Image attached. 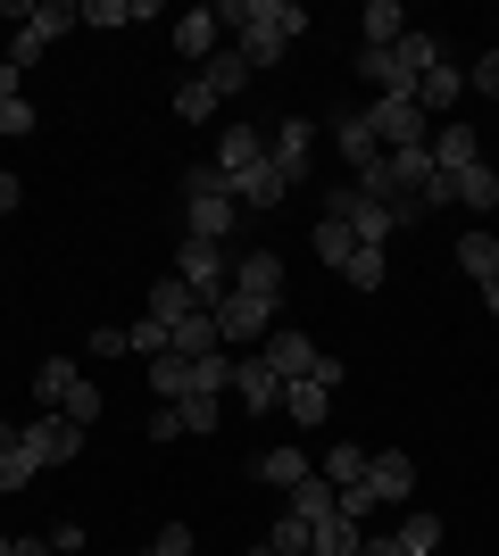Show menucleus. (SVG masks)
<instances>
[{
    "instance_id": "nucleus-1",
    "label": "nucleus",
    "mask_w": 499,
    "mask_h": 556,
    "mask_svg": "<svg viewBox=\"0 0 499 556\" xmlns=\"http://www.w3.org/2000/svg\"><path fill=\"white\" fill-rule=\"evenodd\" d=\"M225 25L241 34L234 50L250 59V75H259V67H275V59L309 34V9H300V0H225Z\"/></svg>"
},
{
    "instance_id": "nucleus-2",
    "label": "nucleus",
    "mask_w": 499,
    "mask_h": 556,
    "mask_svg": "<svg viewBox=\"0 0 499 556\" xmlns=\"http://www.w3.org/2000/svg\"><path fill=\"white\" fill-rule=\"evenodd\" d=\"M325 216H333V225H350V241H358V250H383V241H391V232L408 225L400 208H383V200H366L358 184H333V191H325Z\"/></svg>"
},
{
    "instance_id": "nucleus-3",
    "label": "nucleus",
    "mask_w": 499,
    "mask_h": 556,
    "mask_svg": "<svg viewBox=\"0 0 499 556\" xmlns=\"http://www.w3.org/2000/svg\"><path fill=\"white\" fill-rule=\"evenodd\" d=\"M75 25H84V9H67V0H42V9H34V17L17 25V42H9V67H34V59H42L50 42H59V34H75Z\"/></svg>"
},
{
    "instance_id": "nucleus-4",
    "label": "nucleus",
    "mask_w": 499,
    "mask_h": 556,
    "mask_svg": "<svg viewBox=\"0 0 499 556\" xmlns=\"http://www.w3.org/2000/svg\"><path fill=\"white\" fill-rule=\"evenodd\" d=\"M266 166H275L284 184H309V166H316V125L309 116H284V125L266 134Z\"/></svg>"
},
{
    "instance_id": "nucleus-5",
    "label": "nucleus",
    "mask_w": 499,
    "mask_h": 556,
    "mask_svg": "<svg viewBox=\"0 0 499 556\" xmlns=\"http://www.w3.org/2000/svg\"><path fill=\"white\" fill-rule=\"evenodd\" d=\"M175 275L191 282V300H200V307H216V300H225L216 282L234 275V266H225V241H191V232H184V250H175Z\"/></svg>"
},
{
    "instance_id": "nucleus-6",
    "label": "nucleus",
    "mask_w": 499,
    "mask_h": 556,
    "mask_svg": "<svg viewBox=\"0 0 499 556\" xmlns=\"http://www.w3.org/2000/svg\"><path fill=\"white\" fill-rule=\"evenodd\" d=\"M358 490H375V507H408L416 498V457L408 448H375L366 473H358Z\"/></svg>"
},
{
    "instance_id": "nucleus-7",
    "label": "nucleus",
    "mask_w": 499,
    "mask_h": 556,
    "mask_svg": "<svg viewBox=\"0 0 499 556\" xmlns=\"http://www.w3.org/2000/svg\"><path fill=\"white\" fill-rule=\"evenodd\" d=\"M209 316H216V341H266L275 332V300H250V291H225Z\"/></svg>"
},
{
    "instance_id": "nucleus-8",
    "label": "nucleus",
    "mask_w": 499,
    "mask_h": 556,
    "mask_svg": "<svg viewBox=\"0 0 499 556\" xmlns=\"http://www.w3.org/2000/svg\"><path fill=\"white\" fill-rule=\"evenodd\" d=\"M25 457L42 465H67V457H84V424H67V416H42V424H25Z\"/></svg>"
},
{
    "instance_id": "nucleus-9",
    "label": "nucleus",
    "mask_w": 499,
    "mask_h": 556,
    "mask_svg": "<svg viewBox=\"0 0 499 556\" xmlns=\"http://www.w3.org/2000/svg\"><path fill=\"white\" fill-rule=\"evenodd\" d=\"M259 366L275 374V382H309V374H316V341H309V332H266Z\"/></svg>"
},
{
    "instance_id": "nucleus-10",
    "label": "nucleus",
    "mask_w": 499,
    "mask_h": 556,
    "mask_svg": "<svg viewBox=\"0 0 499 556\" xmlns=\"http://www.w3.org/2000/svg\"><path fill=\"white\" fill-rule=\"evenodd\" d=\"M234 225H241V208L225 200V191H184V232L191 241H225Z\"/></svg>"
},
{
    "instance_id": "nucleus-11",
    "label": "nucleus",
    "mask_w": 499,
    "mask_h": 556,
    "mask_svg": "<svg viewBox=\"0 0 499 556\" xmlns=\"http://www.w3.org/2000/svg\"><path fill=\"white\" fill-rule=\"evenodd\" d=\"M333 141H341L350 175H366V166L383 159V141H375V116H366V109H341V116H333Z\"/></svg>"
},
{
    "instance_id": "nucleus-12",
    "label": "nucleus",
    "mask_w": 499,
    "mask_h": 556,
    "mask_svg": "<svg viewBox=\"0 0 499 556\" xmlns=\"http://www.w3.org/2000/svg\"><path fill=\"white\" fill-rule=\"evenodd\" d=\"M466 92V67H458V59H433L425 75H416V109L425 116H441V125H450V100Z\"/></svg>"
},
{
    "instance_id": "nucleus-13",
    "label": "nucleus",
    "mask_w": 499,
    "mask_h": 556,
    "mask_svg": "<svg viewBox=\"0 0 499 556\" xmlns=\"http://www.w3.org/2000/svg\"><path fill=\"white\" fill-rule=\"evenodd\" d=\"M209 159L225 166V184H241V175H250V166H266V134H259V125H234V134L216 141Z\"/></svg>"
},
{
    "instance_id": "nucleus-14",
    "label": "nucleus",
    "mask_w": 499,
    "mask_h": 556,
    "mask_svg": "<svg viewBox=\"0 0 499 556\" xmlns=\"http://www.w3.org/2000/svg\"><path fill=\"white\" fill-rule=\"evenodd\" d=\"M425 150H433V166H441V175H458V166H475V159H483L475 125H458V116H450V125H433V141H425Z\"/></svg>"
},
{
    "instance_id": "nucleus-15",
    "label": "nucleus",
    "mask_w": 499,
    "mask_h": 556,
    "mask_svg": "<svg viewBox=\"0 0 499 556\" xmlns=\"http://www.w3.org/2000/svg\"><path fill=\"white\" fill-rule=\"evenodd\" d=\"M441 191H450L458 208H475V216H483V208H499V175H491L483 159H475V166H458V175H441Z\"/></svg>"
},
{
    "instance_id": "nucleus-16",
    "label": "nucleus",
    "mask_w": 499,
    "mask_h": 556,
    "mask_svg": "<svg viewBox=\"0 0 499 556\" xmlns=\"http://www.w3.org/2000/svg\"><path fill=\"white\" fill-rule=\"evenodd\" d=\"M234 291H250V300H275V291H284V257H275V250L234 257Z\"/></svg>"
},
{
    "instance_id": "nucleus-17",
    "label": "nucleus",
    "mask_w": 499,
    "mask_h": 556,
    "mask_svg": "<svg viewBox=\"0 0 499 556\" xmlns=\"http://www.w3.org/2000/svg\"><path fill=\"white\" fill-rule=\"evenodd\" d=\"M234 399L250 407V416H266V407H284V382H275L259 357H241V366H234Z\"/></svg>"
},
{
    "instance_id": "nucleus-18",
    "label": "nucleus",
    "mask_w": 499,
    "mask_h": 556,
    "mask_svg": "<svg viewBox=\"0 0 499 556\" xmlns=\"http://www.w3.org/2000/svg\"><path fill=\"white\" fill-rule=\"evenodd\" d=\"M316 465L300 457V448H266V457H250V482H266V490H300Z\"/></svg>"
},
{
    "instance_id": "nucleus-19",
    "label": "nucleus",
    "mask_w": 499,
    "mask_h": 556,
    "mask_svg": "<svg viewBox=\"0 0 499 556\" xmlns=\"http://www.w3.org/2000/svg\"><path fill=\"white\" fill-rule=\"evenodd\" d=\"M216 25H225V9H184V25H175V50L209 67V59H216Z\"/></svg>"
},
{
    "instance_id": "nucleus-20",
    "label": "nucleus",
    "mask_w": 499,
    "mask_h": 556,
    "mask_svg": "<svg viewBox=\"0 0 499 556\" xmlns=\"http://www.w3.org/2000/svg\"><path fill=\"white\" fill-rule=\"evenodd\" d=\"M75 382H84V374H75V357H42V366H34V399H42L50 416L67 407V391H75Z\"/></svg>"
},
{
    "instance_id": "nucleus-21",
    "label": "nucleus",
    "mask_w": 499,
    "mask_h": 556,
    "mask_svg": "<svg viewBox=\"0 0 499 556\" xmlns=\"http://www.w3.org/2000/svg\"><path fill=\"white\" fill-rule=\"evenodd\" d=\"M291 515H300V523H333V515H341V490H333L325 473H309V482L291 490Z\"/></svg>"
},
{
    "instance_id": "nucleus-22",
    "label": "nucleus",
    "mask_w": 499,
    "mask_h": 556,
    "mask_svg": "<svg viewBox=\"0 0 499 556\" xmlns=\"http://www.w3.org/2000/svg\"><path fill=\"white\" fill-rule=\"evenodd\" d=\"M358 25H366V50H391L408 34V9H400V0H366V17H358Z\"/></svg>"
},
{
    "instance_id": "nucleus-23",
    "label": "nucleus",
    "mask_w": 499,
    "mask_h": 556,
    "mask_svg": "<svg viewBox=\"0 0 499 556\" xmlns=\"http://www.w3.org/2000/svg\"><path fill=\"white\" fill-rule=\"evenodd\" d=\"M150 316H159V325H166V332L184 325V316H200V300H191V282H184V275H166V282H159V291H150Z\"/></svg>"
},
{
    "instance_id": "nucleus-24",
    "label": "nucleus",
    "mask_w": 499,
    "mask_h": 556,
    "mask_svg": "<svg viewBox=\"0 0 499 556\" xmlns=\"http://www.w3.org/2000/svg\"><path fill=\"white\" fill-rule=\"evenodd\" d=\"M216 349H225V341H216V316L200 307V316H184V325H175V349H166V357H216Z\"/></svg>"
},
{
    "instance_id": "nucleus-25",
    "label": "nucleus",
    "mask_w": 499,
    "mask_h": 556,
    "mask_svg": "<svg viewBox=\"0 0 499 556\" xmlns=\"http://www.w3.org/2000/svg\"><path fill=\"white\" fill-rule=\"evenodd\" d=\"M284 175H275V166H250V175H241L234 184V208H275V200H284Z\"/></svg>"
},
{
    "instance_id": "nucleus-26",
    "label": "nucleus",
    "mask_w": 499,
    "mask_h": 556,
    "mask_svg": "<svg viewBox=\"0 0 499 556\" xmlns=\"http://www.w3.org/2000/svg\"><path fill=\"white\" fill-rule=\"evenodd\" d=\"M200 84H209L216 100H225V92H241V84H250V59H241V50H216L209 67H200Z\"/></svg>"
},
{
    "instance_id": "nucleus-27",
    "label": "nucleus",
    "mask_w": 499,
    "mask_h": 556,
    "mask_svg": "<svg viewBox=\"0 0 499 556\" xmlns=\"http://www.w3.org/2000/svg\"><path fill=\"white\" fill-rule=\"evenodd\" d=\"M458 266H466L475 282H491L499 275V232H466V241H458Z\"/></svg>"
},
{
    "instance_id": "nucleus-28",
    "label": "nucleus",
    "mask_w": 499,
    "mask_h": 556,
    "mask_svg": "<svg viewBox=\"0 0 499 556\" xmlns=\"http://www.w3.org/2000/svg\"><path fill=\"white\" fill-rule=\"evenodd\" d=\"M366 457H375V448H358V441H333V448H325V482H333V490H350L358 473H366Z\"/></svg>"
},
{
    "instance_id": "nucleus-29",
    "label": "nucleus",
    "mask_w": 499,
    "mask_h": 556,
    "mask_svg": "<svg viewBox=\"0 0 499 556\" xmlns=\"http://www.w3.org/2000/svg\"><path fill=\"white\" fill-rule=\"evenodd\" d=\"M266 548H275V556H316V532L284 507V515H275V532H266Z\"/></svg>"
},
{
    "instance_id": "nucleus-30",
    "label": "nucleus",
    "mask_w": 499,
    "mask_h": 556,
    "mask_svg": "<svg viewBox=\"0 0 499 556\" xmlns=\"http://www.w3.org/2000/svg\"><path fill=\"white\" fill-rule=\"evenodd\" d=\"M284 416L291 424H325V382H284Z\"/></svg>"
},
{
    "instance_id": "nucleus-31",
    "label": "nucleus",
    "mask_w": 499,
    "mask_h": 556,
    "mask_svg": "<svg viewBox=\"0 0 499 556\" xmlns=\"http://www.w3.org/2000/svg\"><path fill=\"white\" fill-rule=\"evenodd\" d=\"M400 548L408 556H433V548H441V515H416V507H408L400 515Z\"/></svg>"
},
{
    "instance_id": "nucleus-32",
    "label": "nucleus",
    "mask_w": 499,
    "mask_h": 556,
    "mask_svg": "<svg viewBox=\"0 0 499 556\" xmlns=\"http://www.w3.org/2000/svg\"><path fill=\"white\" fill-rule=\"evenodd\" d=\"M309 532H316V556H358L366 523H341V515H333V523H309Z\"/></svg>"
},
{
    "instance_id": "nucleus-33",
    "label": "nucleus",
    "mask_w": 499,
    "mask_h": 556,
    "mask_svg": "<svg viewBox=\"0 0 499 556\" xmlns=\"http://www.w3.org/2000/svg\"><path fill=\"white\" fill-rule=\"evenodd\" d=\"M84 25H100V34H125V25H142V9H134V0H84Z\"/></svg>"
},
{
    "instance_id": "nucleus-34",
    "label": "nucleus",
    "mask_w": 499,
    "mask_h": 556,
    "mask_svg": "<svg viewBox=\"0 0 499 556\" xmlns=\"http://www.w3.org/2000/svg\"><path fill=\"white\" fill-rule=\"evenodd\" d=\"M150 391H159L166 407H175V399L191 391V366H184V357H150Z\"/></svg>"
},
{
    "instance_id": "nucleus-35",
    "label": "nucleus",
    "mask_w": 499,
    "mask_h": 556,
    "mask_svg": "<svg viewBox=\"0 0 499 556\" xmlns=\"http://www.w3.org/2000/svg\"><path fill=\"white\" fill-rule=\"evenodd\" d=\"M34 473H42V465L25 457V432H17V448H0V490L17 498V490H34Z\"/></svg>"
},
{
    "instance_id": "nucleus-36",
    "label": "nucleus",
    "mask_w": 499,
    "mask_h": 556,
    "mask_svg": "<svg viewBox=\"0 0 499 556\" xmlns=\"http://www.w3.org/2000/svg\"><path fill=\"white\" fill-rule=\"evenodd\" d=\"M316 257H325V266H350V257H358L350 225H333V216H316Z\"/></svg>"
},
{
    "instance_id": "nucleus-37",
    "label": "nucleus",
    "mask_w": 499,
    "mask_h": 556,
    "mask_svg": "<svg viewBox=\"0 0 499 556\" xmlns=\"http://www.w3.org/2000/svg\"><path fill=\"white\" fill-rule=\"evenodd\" d=\"M175 116H184V125H209V116H216V92L200 84V75H184V92H175Z\"/></svg>"
},
{
    "instance_id": "nucleus-38",
    "label": "nucleus",
    "mask_w": 499,
    "mask_h": 556,
    "mask_svg": "<svg viewBox=\"0 0 499 556\" xmlns=\"http://www.w3.org/2000/svg\"><path fill=\"white\" fill-rule=\"evenodd\" d=\"M125 349H142V357H166V349H175V332H166L159 316H142V325H125Z\"/></svg>"
},
{
    "instance_id": "nucleus-39",
    "label": "nucleus",
    "mask_w": 499,
    "mask_h": 556,
    "mask_svg": "<svg viewBox=\"0 0 499 556\" xmlns=\"http://www.w3.org/2000/svg\"><path fill=\"white\" fill-rule=\"evenodd\" d=\"M175 416H184V432H191V441H200V432H216V424H225V416H216V399H200V391H191V399H175Z\"/></svg>"
},
{
    "instance_id": "nucleus-40",
    "label": "nucleus",
    "mask_w": 499,
    "mask_h": 556,
    "mask_svg": "<svg viewBox=\"0 0 499 556\" xmlns=\"http://www.w3.org/2000/svg\"><path fill=\"white\" fill-rule=\"evenodd\" d=\"M100 407H109V399H100V382H75L59 416H67V424H100Z\"/></svg>"
},
{
    "instance_id": "nucleus-41",
    "label": "nucleus",
    "mask_w": 499,
    "mask_h": 556,
    "mask_svg": "<svg viewBox=\"0 0 499 556\" xmlns=\"http://www.w3.org/2000/svg\"><path fill=\"white\" fill-rule=\"evenodd\" d=\"M0 134H9V141H17V134H34V100H25V92H9V100H0Z\"/></svg>"
},
{
    "instance_id": "nucleus-42",
    "label": "nucleus",
    "mask_w": 499,
    "mask_h": 556,
    "mask_svg": "<svg viewBox=\"0 0 499 556\" xmlns=\"http://www.w3.org/2000/svg\"><path fill=\"white\" fill-rule=\"evenodd\" d=\"M341 275H350L358 291H383V250H358L350 266H341Z\"/></svg>"
},
{
    "instance_id": "nucleus-43",
    "label": "nucleus",
    "mask_w": 499,
    "mask_h": 556,
    "mask_svg": "<svg viewBox=\"0 0 499 556\" xmlns=\"http://www.w3.org/2000/svg\"><path fill=\"white\" fill-rule=\"evenodd\" d=\"M466 92H491L499 100V50H483L475 67H466Z\"/></svg>"
},
{
    "instance_id": "nucleus-44",
    "label": "nucleus",
    "mask_w": 499,
    "mask_h": 556,
    "mask_svg": "<svg viewBox=\"0 0 499 556\" xmlns=\"http://www.w3.org/2000/svg\"><path fill=\"white\" fill-rule=\"evenodd\" d=\"M150 548H159V556H191V532H184V523H166V532L150 540Z\"/></svg>"
},
{
    "instance_id": "nucleus-45",
    "label": "nucleus",
    "mask_w": 499,
    "mask_h": 556,
    "mask_svg": "<svg viewBox=\"0 0 499 556\" xmlns=\"http://www.w3.org/2000/svg\"><path fill=\"white\" fill-rule=\"evenodd\" d=\"M358 556H408V548H400V532H366V540H358Z\"/></svg>"
},
{
    "instance_id": "nucleus-46",
    "label": "nucleus",
    "mask_w": 499,
    "mask_h": 556,
    "mask_svg": "<svg viewBox=\"0 0 499 556\" xmlns=\"http://www.w3.org/2000/svg\"><path fill=\"white\" fill-rule=\"evenodd\" d=\"M17 200H25V184H17V175H9V166H0V216L17 208Z\"/></svg>"
},
{
    "instance_id": "nucleus-47",
    "label": "nucleus",
    "mask_w": 499,
    "mask_h": 556,
    "mask_svg": "<svg viewBox=\"0 0 499 556\" xmlns=\"http://www.w3.org/2000/svg\"><path fill=\"white\" fill-rule=\"evenodd\" d=\"M475 291H483V307H491V316H499V275H491V282H475Z\"/></svg>"
},
{
    "instance_id": "nucleus-48",
    "label": "nucleus",
    "mask_w": 499,
    "mask_h": 556,
    "mask_svg": "<svg viewBox=\"0 0 499 556\" xmlns=\"http://www.w3.org/2000/svg\"><path fill=\"white\" fill-rule=\"evenodd\" d=\"M9 92H17V67H9V59H0V100H9Z\"/></svg>"
},
{
    "instance_id": "nucleus-49",
    "label": "nucleus",
    "mask_w": 499,
    "mask_h": 556,
    "mask_svg": "<svg viewBox=\"0 0 499 556\" xmlns=\"http://www.w3.org/2000/svg\"><path fill=\"white\" fill-rule=\"evenodd\" d=\"M17 432H25V424H0V448H17Z\"/></svg>"
},
{
    "instance_id": "nucleus-50",
    "label": "nucleus",
    "mask_w": 499,
    "mask_h": 556,
    "mask_svg": "<svg viewBox=\"0 0 499 556\" xmlns=\"http://www.w3.org/2000/svg\"><path fill=\"white\" fill-rule=\"evenodd\" d=\"M0 556H17V548H9V540H0Z\"/></svg>"
},
{
    "instance_id": "nucleus-51",
    "label": "nucleus",
    "mask_w": 499,
    "mask_h": 556,
    "mask_svg": "<svg viewBox=\"0 0 499 556\" xmlns=\"http://www.w3.org/2000/svg\"><path fill=\"white\" fill-rule=\"evenodd\" d=\"M142 556H159V548H142Z\"/></svg>"
}]
</instances>
